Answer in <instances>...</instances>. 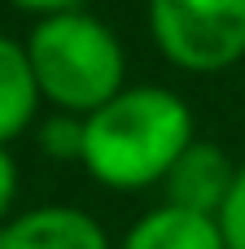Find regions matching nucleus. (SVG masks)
Listing matches in <instances>:
<instances>
[{
    "mask_svg": "<svg viewBox=\"0 0 245 249\" xmlns=\"http://www.w3.org/2000/svg\"><path fill=\"white\" fill-rule=\"evenodd\" d=\"M13 201H18V162L9 144H0V223L13 214Z\"/></svg>",
    "mask_w": 245,
    "mask_h": 249,
    "instance_id": "9d476101",
    "label": "nucleus"
},
{
    "mask_svg": "<svg viewBox=\"0 0 245 249\" xmlns=\"http://www.w3.org/2000/svg\"><path fill=\"white\" fill-rule=\"evenodd\" d=\"M219 228H224V241L228 249H245V162L237 166V179H232V193L219 210Z\"/></svg>",
    "mask_w": 245,
    "mask_h": 249,
    "instance_id": "1a4fd4ad",
    "label": "nucleus"
},
{
    "mask_svg": "<svg viewBox=\"0 0 245 249\" xmlns=\"http://www.w3.org/2000/svg\"><path fill=\"white\" fill-rule=\"evenodd\" d=\"M39 101L44 92L26 57V39L0 35V144H13L22 131L35 127Z\"/></svg>",
    "mask_w": 245,
    "mask_h": 249,
    "instance_id": "0eeeda50",
    "label": "nucleus"
},
{
    "mask_svg": "<svg viewBox=\"0 0 245 249\" xmlns=\"http://www.w3.org/2000/svg\"><path fill=\"white\" fill-rule=\"evenodd\" d=\"M193 140L197 127L188 101L175 88L140 83V88H123L101 109L83 114L79 166L114 193H140V188H158Z\"/></svg>",
    "mask_w": 245,
    "mask_h": 249,
    "instance_id": "f257e3e1",
    "label": "nucleus"
},
{
    "mask_svg": "<svg viewBox=\"0 0 245 249\" xmlns=\"http://www.w3.org/2000/svg\"><path fill=\"white\" fill-rule=\"evenodd\" d=\"M35 136H39L44 158H53V162H79L83 158V114L57 109V114L35 123Z\"/></svg>",
    "mask_w": 245,
    "mask_h": 249,
    "instance_id": "6e6552de",
    "label": "nucleus"
},
{
    "mask_svg": "<svg viewBox=\"0 0 245 249\" xmlns=\"http://www.w3.org/2000/svg\"><path fill=\"white\" fill-rule=\"evenodd\" d=\"M237 166H241V162H232L219 144L193 140V144L175 158V166L167 171V179H162L158 188H162V197H167L171 206L193 210V214H215V219H219V210H224V201H228V193H232Z\"/></svg>",
    "mask_w": 245,
    "mask_h": 249,
    "instance_id": "20e7f679",
    "label": "nucleus"
},
{
    "mask_svg": "<svg viewBox=\"0 0 245 249\" xmlns=\"http://www.w3.org/2000/svg\"><path fill=\"white\" fill-rule=\"evenodd\" d=\"M9 4H18L31 18H44V13H61V9H83L88 0H9Z\"/></svg>",
    "mask_w": 245,
    "mask_h": 249,
    "instance_id": "9b49d317",
    "label": "nucleus"
},
{
    "mask_svg": "<svg viewBox=\"0 0 245 249\" xmlns=\"http://www.w3.org/2000/svg\"><path fill=\"white\" fill-rule=\"evenodd\" d=\"M149 35L175 70H228L245 57V0H149Z\"/></svg>",
    "mask_w": 245,
    "mask_h": 249,
    "instance_id": "7ed1b4c3",
    "label": "nucleus"
},
{
    "mask_svg": "<svg viewBox=\"0 0 245 249\" xmlns=\"http://www.w3.org/2000/svg\"><path fill=\"white\" fill-rule=\"evenodd\" d=\"M118 249H228V241L215 214H193L162 201L127 228Z\"/></svg>",
    "mask_w": 245,
    "mask_h": 249,
    "instance_id": "423d86ee",
    "label": "nucleus"
},
{
    "mask_svg": "<svg viewBox=\"0 0 245 249\" xmlns=\"http://www.w3.org/2000/svg\"><path fill=\"white\" fill-rule=\"evenodd\" d=\"M26 57L53 109L92 114L127 88L123 39L88 9H61L35 18L26 35Z\"/></svg>",
    "mask_w": 245,
    "mask_h": 249,
    "instance_id": "f03ea898",
    "label": "nucleus"
},
{
    "mask_svg": "<svg viewBox=\"0 0 245 249\" xmlns=\"http://www.w3.org/2000/svg\"><path fill=\"white\" fill-rule=\"evenodd\" d=\"M0 249H114L105 228L79 206H35L0 223Z\"/></svg>",
    "mask_w": 245,
    "mask_h": 249,
    "instance_id": "39448f33",
    "label": "nucleus"
}]
</instances>
